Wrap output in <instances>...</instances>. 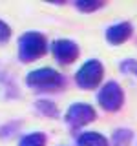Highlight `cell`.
<instances>
[{
    "mask_svg": "<svg viewBox=\"0 0 137 146\" xmlns=\"http://www.w3.org/2000/svg\"><path fill=\"white\" fill-rule=\"evenodd\" d=\"M66 84H68L66 77L51 66L37 68V70L27 71V75H26V86L31 91L42 93V95L57 93V91L66 88Z\"/></svg>",
    "mask_w": 137,
    "mask_h": 146,
    "instance_id": "6da1fadb",
    "label": "cell"
},
{
    "mask_svg": "<svg viewBox=\"0 0 137 146\" xmlns=\"http://www.w3.org/2000/svg\"><path fill=\"white\" fill-rule=\"evenodd\" d=\"M49 51V42L48 36L40 31H26L18 36V44H17V53H18V60L29 64L35 62L39 58H42L46 53Z\"/></svg>",
    "mask_w": 137,
    "mask_h": 146,
    "instance_id": "7a4b0ae2",
    "label": "cell"
},
{
    "mask_svg": "<svg viewBox=\"0 0 137 146\" xmlns=\"http://www.w3.org/2000/svg\"><path fill=\"white\" fill-rule=\"evenodd\" d=\"M75 84L77 88L90 91V90H97L100 88L104 80V66L99 58H88L86 62L80 64V68L75 71Z\"/></svg>",
    "mask_w": 137,
    "mask_h": 146,
    "instance_id": "3957f363",
    "label": "cell"
},
{
    "mask_svg": "<svg viewBox=\"0 0 137 146\" xmlns=\"http://www.w3.org/2000/svg\"><path fill=\"white\" fill-rule=\"evenodd\" d=\"M124 90L117 80H106L97 91V104L108 113H115L124 106Z\"/></svg>",
    "mask_w": 137,
    "mask_h": 146,
    "instance_id": "277c9868",
    "label": "cell"
},
{
    "mask_svg": "<svg viewBox=\"0 0 137 146\" xmlns=\"http://www.w3.org/2000/svg\"><path fill=\"white\" fill-rule=\"evenodd\" d=\"M64 121L71 130H80L97 121V110L90 102H73L64 113Z\"/></svg>",
    "mask_w": 137,
    "mask_h": 146,
    "instance_id": "5b68a950",
    "label": "cell"
},
{
    "mask_svg": "<svg viewBox=\"0 0 137 146\" xmlns=\"http://www.w3.org/2000/svg\"><path fill=\"white\" fill-rule=\"evenodd\" d=\"M49 51H51L57 64H61V66H71L79 58L80 48L71 38H57L49 44Z\"/></svg>",
    "mask_w": 137,
    "mask_h": 146,
    "instance_id": "8992f818",
    "label": "cell"
},
{
    "mask_svg": "<svg viewBox=\"0 0 137 146\" xmlns=\"http://www.w3.org/2000/svg\"><path fill=\"white\" fill-rule=\"evenodd\" d=\"M132 35H134V26H132V22H126V20L112 24L110 27H106V33H104L108 44L112 46H121L128 42L132 38Z\"/></svg>",
    "mask_w": 137,
    "mask_h": 146,
    "instance_id": "52a82bcc",
    "label": "cell"
},
{
    "mask_svg": "<svg viewBox=\"0 0 137 146\" xmlns=\"http://www.w3.org/2000/svg\"><path fill=\"white\" fill-rule=\"evenodd\" d=\"M75 146H110L108 137L99 131H80L77 135Z\"/></svg>",
    "mask_w": 137,
    "mask_h": 146,
    "instance_id": "ba28073f",
    "label": "cell"
},
{
    "mask_svg": "<svg viewBox=\"0 0 137 146\" xmlns=\"http://www.w3.org/2000/svg\"><path fill=\"white\" fill-rule=\"evenodd\" d=\"M0 91H2L4 99H17L18 95H20L15 80H13V77H11V73L7 70H4L2 66H0Z\"/></svg>",
    "mask_w": 137,
    "mask_h": 146,
    "instance_id": "9c48e42d",
    "label": "cell"
},
{
    "mask_svg": "<svg viewBox=\"0 0 137 146\" xmlns=\"http://www.w3.org/2000/svg\"><path fill=\"white\" fill-rule=\"evenodd\" d=\"M35 110L46 119H59L61 117V110H59V106L51 99H44V97L37 99L35 100Z\"/></svg>",
    "mask_w": 137,
    "mask_h": 146,
    "instance_id": "30bf717a",
    "label": "cell"
},
{
    "mask_svg": "<svg viewBox=\"0 0 137 146\" xmlns=\"http://www.w3.org/2000/svg\"><path fill=\"white\" fill-rule=\"evenodd\" d=\"M132 141H134V131L130 128H115L108 143L110 146H132Z\"/></svg>",
    "mask_w": 137,
    "mask_h": 146,
    "instance_id": "8fae6325",
    "label": "cell"
},
{
    "mask_svg": "<svg viewBox=\"0 0 137 146\" xmlns=\"http://www.w3.org/2000/svg\"><path fill=\"white\" fill-rule=\"evenodd\" d=\"M18 146H48V135L44 131H31L20 137Z\"/></svg>",
    "mask_w": 137,
    "mask_h": 146,
    "instance_id": "7c38bea8",
    "label": "cell"
},
{
    "mask_svg": "<svg viewBox=\"0 0 137 146\" xmlns=\"http://www.w3.org/2000/svg\"><path fill=\"white\" fill-rule=\"evenodd\" d=\"M73 6H75V9H79L80 13H95V11L104 7V2L102 0H77Z\"/></svg>",
    "mask_w": 137,
    "mask_h": 146,
    "instance_id": "4fadbf2b",
    "label": "cell"
},
{
    "mask_svg": "<svg viewBox=\"0 0 137 146\" xmlns=\"http://www.w3.org/2000/svg\"><path fill=\"white\" fill-rule=\"evenodd\" d=\"M20 126H22L20 121H9L6 124H2L0 126V139L7 141V139H11V137H15L18 133V130H20Z\"/></svg>",
    "mask_w": 137,
    "mask_h": 146,
    "instance_id": "5bb4252c",
    "label": "cell"
},
{
    "mask_svg": "<svg viewBox=\"0 0 137 146\" xmlns=\"http://www.w3.org/2000/svg\"><path fill=\"white\" fill-rule=\"evenodd\" d=\"M119 70L124 73V75H135V71H137V60H135V58H124V60L119 64Z\"/></svg>",
    "mask_w": 137,
    "mask_h": 146,
    "instance_id": "9a60e30c",
    "label": "cell"
},
{
    "mask_svg": "<svg viewBox=\"0 0 137 146\" xmlns=\"http://www.w3.org/2000/svg\"><path fill=\"white\" fill-rule=\"evenodd\" d=\"M11 38V26L0 18V44H6Z\"/></svg>",
    "mask_w": 137,
    "mask_h": 146,
    "instance_id": "2e32d148",
    "label": "cell"
}]
</instances>
